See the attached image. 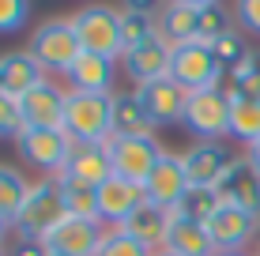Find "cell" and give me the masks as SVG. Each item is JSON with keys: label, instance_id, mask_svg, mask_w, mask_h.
I'll use <instances>...</instances> for the list:
<instances>
[{"label": "cell", "instance_id": "obj_11", "mask_svg": "<svg viewBox=\"0 0 260 256\" xmlns=\"http://www.w3.org/2000/svg\"><path fill=\"white\" fill-rule=\"evenodd\" d=\"M204 226H208V234H211L215 252H249V245H253L256 234H260V218L249 215V211H241V207H230V204H222Z\"/></svg>", "mask_w": 260, "mask_h": 256}, {"label": "cell", "instance_id": "obj_24", "mask_svg": "<svg viewBox=\"0 0 260 256\" xmlns=\"http://www.w3.org/2000/svg\"><path fill=\"white\" fill-rule=\"evenodd\" d=\"M121 230L132 234L136 241H143L147 249L158 252V249H166V237H170V211H162L158 204H151V200H147V204H143L136 215L121 226Z\"/></svg>", "mask_w": 260, "mask_h": 256}, {"label": "cell", "instance_id": "obj_42", "mask_svg": "<svg viewBox=\"0 0 260 256\" xmlns=\"http://www.w3.org/2000/svg\"><path fill=\"white\" fill-rule=\"evenodd\" d=\"M256 252H260V234H256Z\"/></svg>", "mask_w": 260, "mask_h": 256}, {"label": "cell", "instance_id": "obj_12", "mask_svg": "<svg viewBox=\"0 0 260 256\" xmlns=\"http://www.w3.org/2000/svg\"><path fill=\"white\" fill-rule=\"evenodd\" d=\"M64 109H68V91L57 79H42L34 91H26L19 98L23 128H64Z\"/></svg>", "mask_w": 260, "mask_h": 256}, {"label": "cell", "instance_id": "obj_43", "mask_svg": "<svg viewBox=\"0 0 260 256\" xmlns=\"http://www.w3.org/2000/svg\"><path fill=\"white\" fill-rule=\"evenodd\" d=\"M0 91H4V83H0Z\"/></svg>", "mask_w": 260, "mask_h": 256}, {"label": "cell", "instance_id": "obj_23", "mask_svg": "<svg viewBox=\"0 0 260 256\" xmlns=\"http://www.w3.org/2000/svg\"><path fill=\"white\" fill-rule=\"evenodd\" d=\"M151 38H158V8L124 4L121 8V46H124V53L147 46Z\"/></svg>", "mask_w": 260, "mask_h": 256}, {"label": "cell", "instance_id": "obj_40", "mask_svg": "<svg viewBox=\"0 0 260 256\" xmlns=\"http://www.w3.org/2000/svg\"><path fill=\"white\" fill-rule=\"evenodd\" d=\"M155 256H177V252H170V249H158V252H155Z\"/></svg>", "mask_w": 260, "mask_h": 256}, {"label": "cell", "instance_id": "obj_41", "mask_svg": "<svg viewBox=\"0 0 260 256\" xmlns=\"http://www.w3.org/2000/svg\"><path fill=\"white\" fill-rule=\"evenodd\" d=\"M0 256H8V245H0Z\"/></svg>", "mask_w": 260, "mask_h": 256}, {"label": "cell", "instance_id": "obj_16", "mask_svg": "<svg viewBox=\"0 0 260 256\" xmlns=\"http://www.w3.org/2000/svg\"><path fill=\"white\" fill-rule=\"evenodd\" d=\"M170 64H174V46L162 42V38H151L147 46H140V49H132V53H124V57H121L124 76H128L136 87L155 83V79H166L170 76Z\"/></svg>", "mask_w": 260, "mask_h": 256}, {"label": "cell", "instance_id": "obj_6", "mask_svg": "<svg viewBox=\"0 0 260 256\" xmlns=\"http://www.w3.org/2000/svg\"><path fill=\"white\" fill-rule=\"evenodd\" d=\"M76 34L83 42V53H98V57H124L121 46V8L110 4H87L72 15Z\"/></svg>", "mask_w": 260, "mask_h": 256}, {"label": "cell", "instance_id": "obj_8", "mask_svg": "<svg viewBox=\"0 0 260 256\" xmlns=\"http://www.w3.org/2000/svg\"><path fill=\"white\" fill-rule=\"evenodd\" d=\"M110 158H113V173L117 177L147 185L151 170L162 158V143L155 136H113L110 139Z\"/></svg>", "mask_w": 260, "mask_h": 256}, {"label": "cell", "instance_id": "obj_30", "mask_svg": "<svg viewBox=\"0 0 260 256\" xmlns=\"http://www.w3.org/2000/svg\"><path fill=\"white\" fill-rule=\"evenodd\" d=\"M230 15H226V8L222 4H215V0H204V8H200V34H196V42H204V46H215V42L222 38V34L230 30Z\"/></svg>", "mask_w": 260, "mask_h": 256}, {"label": "cell", "instance_id": "obj_7", "mask_svg": "<svg viewBox=\"0 0 260 256\" xmlns=\"http://www.w3.org/2000/svg\"><path fill=\"white\" fill-rule=\"evenodd\" d=\"M222 60L215 57V46H204V42H185V46H174V64H170V79L181 83L189 94L208 91V87H222Z\"/></svg>", "mask_w": 260, "mask_h": 256}, {"label": "cell", "instance_id": "obj_33", "mask_svg": "<svg viewBox=\"0 0 260 256\" xmlns=\"http://www.w3.org/2000/svg\"><path fill=\"white\" fill-rule=\"evenodd\" d=\"M30 19V4L26 0H0V34H15Z\"/></svg>", "mask_w": 260, "mask_h": 256}, {"label": "cell", "instance_id": "obj_28", "mask_svg": "<svg viewBox=\"0 0 260 256\" xmlns=\"http://www.w3.org/2000/svg\"><path fill=\"white\" fill-rule=\"evenodd\" d=\"M26 192H30V181H26L15 166L0 162V215H8L15 223V215H19Z\"/></svg>", "mask_w": 260, "mask_h": 256}, {"label": "cell", "instance_id": "obj_31", "mask_svg": "<svg viewBox=\"0 0 260 256\" xmlns=\"http://www.w3.org/2000/svg\"><path fill=\"white\" fill-rule=\"evenodd\" d=\"M98 256H155V249H147V245L136 241L132 234H124L121 226H110V230H106L102 249H98Z\"/></svg>", "mask_w": 260, "mask_h": 256}, {"label": "cell", "instance_id": "obj_26", "mask_svg": "<svg viewBox=\"0 0 260 256\" xmlns=\"http://www.w3.org/2000/svg\"><path fill=\"white\" fill-rule=\"evenodd\" d=\"M230 139L245 147L260 139V98H245V94L230 91Z\"/></svg>", "mask_w": 260, "mask_h": 256}, {"label": "cell", "instance_id": "obj_4", "mask_svg": "<svg viewBox=\"0 0 260 256\" xmlns=\"http://www.w3.org/2000/svg\"><path fill=\"white\" fill-rule=\"evenodd\" d=\"M185 128L192 143H222L230 136V87H208L189 94Z\"/></svg>", "mask_w": 260, "mask_h": 256}, {"label": "cell", "instance_id": "obj_9", "mask_svg": "<svg viewBox=\"0 0 260 256\" xmlns=\"http://www.w3.org/2000/svg\"><path fill=\"white\" fill-rule=\"evenodd\" d=\"M189 189H192V181H189V170H185V155L162 151L158 166L151 170L147 185H143L147 200H151V204H158L162 211H177V207H181V200L189 196Z\"/></svg>", "mask_w": 260, "mask_h": 256}, {"label": "cell", "instance_id": "obj_44", "mask_svg": "<svg viewBox=\"0 0 260 256\" xmlns=\"http://www.w3.org/2000/svg\"><path fill=\"white\" fill-rule=\"evenodd\" d=\"M256 256H260V252H256Z\"/></svg>", "mask_w": 260, "mask_h": 256}, {"label": "cell", "instance_id": "obj_10", "mask_svg": "<svg viewBox=\"0 0 260 256\" xmlns=\"http://www.w3.org/2000/svg\"><path fill=\"white\" fill-rule=\"evenodd\" d=\"M136 91L140 105L147 109L151 125L155 128H170V125H185V109H189V91L174 79H155V83H143V87H132Z\"/></svg>", "mask_w": 260, "mask_h": 256}, {"label": "cell", "instance_id": "obj_13", "mask_svg": "<svg viewBox=\"0 0 260 256\" xmlns=\"http://www.w3.org/2000/svg\"><path fill=\"white\" fill-rule=\"evenodd\" d=\"M106 230L110 226H102L98 218H72L68 215L46 237V245H49L53 256H98V249L106 241Z\"/></svg>", "mask_w": 260, "mask_h": 256}, {"label": "cell", "instance_id": "obj_25", "mask_svg": "<svg viewBox=\"0 0 260 256\" xmlns=\"http://www.w3.org/2000/svg\"><path fill=\"white\" fill-rule=\"evenodd\" d=\"M155 125H151L147 109L140 105L136 91L113 94V136H155Z\"/></svg>", "mask_w": 260, "mask_h": 256}, {"label": "cell", "instance_id": "obj_15", "mask_svg": "<svg viewBox=\"0 0 260 256\" xmlns=\"http://www.w3.org/2000/svg\"><path fill=\"white\" fill-rule=\"evenodd\" d=\"M234 155L226 143H192L185 151V170L196 189H219V181L230 173Z\"/></svg>", "mask_w": 260, "mask_h": 256}, {"label": "cell", "instance_id": "obj_35", "mask_svg": "<svg viewBox=\"0 0 260 256\" xmlns=\"http://www.w3.org/2000/svg\"><path fill=\"white\" fill-rule=\"evenodd\" d=\"M234 19L241 34H256L260 38V0H241L234 4Z\"/></svg>", "mask_w": 260, "mask_h": 256}, {"label": "cell", "instance_id": "obj_19", "mask_svg": "<svg viewBox=\"0 0 260 256\" xmlns=\"http://www.w3.org/2000/svg\"><path fill=\"white\" fill-rule=\"evenodd\" d=\"M68 177L91 185V189H102L106 181L113 177V158H110V143H76L72 147V158L64 166Z\"/></svg>", "mask_w": 260, "mask_h": 256}, {"label": "cell", "instance_id": "obj_20", "mask_svg": "<svg viewBox=\"0 0 260 256\" xmlns=\"http://www.w3.org/2000/svg\"><path fill=\"white\" fill-rule=\"evenodd\" d=\"M68 91H87V94H113V79H117V60L98 57V53H83L76 68L64 76Z\"/></svg>", "mask_w": 260, "mask_h": 256}, {"label": "cell", "instance_id": "obj_21", "mask_svg": "<svg viewBox=\"0 0 260 256\" xmlns=\"http://www.w3.org/2000/svg\"><path fill=\"white\" fill-rule=\"evenodd\" d=\"M42 79H49V76H46V68L30 57V49L0 53V83H4V91L12 94V98H23V94L34 91Z\"/></svg>", "mask_w": 260, "mask_h": 256}, {"label": "cell", "instance_id": "obj_5", "mask_svg": "<svg viewBox=\"0 0 260 256\" xmlns=\"http://www.w3.org/2000/svg\"><path fill=\"white\" fill-rule=\"evenodd\" d=\"M15 147H19L23 162L34 166L42 177H60L76 143L64 128H23L15 136Z\"/></svg>", "mask_w": 260, "mask_h": 256}, {"label": "cell", "instance_id": "obj_34", "mask_svg": "<svg viewBox=\"0 0 260 256\" xmlns=\"http://www.w3.org/2000/svg\"><path fill=\"white\" fill-rule=\"evenodd\" d=\"M23 117H19V98H12L8 91H0V136H19Z\"/></svg>", "mask_w": 260, "mask_h": 256}, {"label": "cell", "instance_id": "obj_38", "mask_svg": "<svg viewBox=\"0 0 260 256\" xmlns=\"http://www.w3.org/2000/svg\"><path fill=\"white\" fill-rule=\"evenodd\" d=\"M245 158H249V162H253L256 170H260V139H256L253 147H245Z\"/></svg>", "mask_w": 260, "mask_h": 256}, {"label": "cell", "instance_id": "obj_36", "mask_svg": "<svg viewBox=\"0 0 260 256\" xmlns=\"http://www.w3.org/2000/svg\"><path fill=\"white\" fill-rule=\"evenodd\" d=\"M8 256H53V252H49V245L42 241V237H23V234H15V241L8 245Z\"/></svg>", "mask_w": 260, "mask_h": 256}, {"label": "cell", "instance_id": "obj_2", "mask_svg": "<svg viewBox=\"0 0 260 256\" xmlns=\"http://www.w3.org/2000/svg\"><path fill=\"white\" fill-rule=\"evenodd\" d=\"M64 132L72 143H110L113 139V94L68 91Z\"/></svg>", "mask_w": 260, "mask_h": 256}, {"label": "cell", "instance_id": "obj_14", "mask_svg": "<svg viewBox=\"0 0 260 256\" xmlns=\"http://www.w3.org/2000/svg\"><path fill=\"white\" fill-rule=\"evenodd\" d=\"M143 204H147L143 185L124 181V177L113 173V177L98 189V223H102V226H124Z\"/></svg>", "mask_w": 260, "mask_h": 256}, {"label": "cell", "instance_id": "obj_3", "mask_svg": "<svg viewBox=\"0 0 260 256\" xmlns=\"http://www.w3.org/2000/svg\"><path fill=\"white\" fill-rule=\"evenodd\" d=\"M64 218H68V207H64L57 177H38V181H30V192H26L19 215H15V234L46 241Z\"/></svg>", "mask_w": 260, "mask_h": 256}, {"label": "cell", "instance_id": "obj_37", "mask_svg": "<svg viewBox=\"0 0 260 256\" xmlns=\"http://www.w3.org/2000/svg\"><path fill=\"white\" fill-rule=\"evenodd\" d=\"M12 230H15V223L8 215H0V245H8V237H12Z\"/></svg>", "mask_w": 260, "mask_h": 256}, {"label": "cell", "instance_id": "obj_17", "mask_svg": "<svg viewBox=\"0 0 260 256\" xmlns=\"http://www.w3.org/2000/svg\"><path fill=\"white\" fill-rule=\"evenodd\" d=\"M219 196H222V204L241 207L260 218V170L249 158H234L230 173L219 181Z\"/></svg>", "mask_w": 260, "mask_h": 256}, {"label": "cell", "instance_id": "obj_29", "mask_svg": "<svg viewBox=\"0 0 260 256\" xmlns=\"http://www.w3.org/2000/svg\"><path fill=\"white\" fill-rule=\"evenodd\" d=\"M222 207V196H219V189H189V196L181 200V207H177V215H185V218H196V223H208V218L215 215V211Z\"/></svg>", "mask_w": 260, "mask_h": 256}, {"label": "cell", "instance_id": "obj_18", "mask_svg": "<svg viewBox=\"0 0 260 256\" xmlns=\"http://www.w3.org/2000/svg\"><path fill=\"white\" fill-rule=\"evenodd\" d=\"M200 8H204V0H170L166 8H158V38L170 42V46L196 42V34H200Z\"/></svg>", "mask_w": 260, "mask_h": 256}, {"label": "cell", "instance_id": "obj_22", "mask_svg": "<svg viewBox=\"0 0 260 256\" xmlns=\"http://www.w3.org/2000/svg\"><path fill=\"white\" fill-rule=\"evenodd\" d=\"M166 249L177 256H215L211 234L204 223L196 218H185L177 211H170V237H166Z\"/></svg>", "mask_w": 260, "mask_h": 256}, {"label": "cell", "instance_id": "obj_32", "mask_svg": "<svg viewBox=\"0 0 260 256\" xmlns=\"http://www.w3.org/2000/svg\"><path fill=\"white\" fill-rule=\"evenodd\" d=\"M249 53H253V46L245 42V34H241L238 26H230V30L222 34L219 42H215V57L222 60V68H226V72H230V68H238L241 60L249 57Z\"/></svg>", "mask_w": 260, "mask_h": 256}, {"label": "cell", "instance_id": "obj_27", "mask_svg": "<svg viewBox=\"0 0 260 256\" xmlns=\"http://www.w3.org/2000/svg\"><path fill=\"white\" fill-rule=\"evenodd\" d=\"M57 185H60V196H64V207L72 218H98V189L68 177V173H60Z\"/></svg>", "mask_w": 260, "mask_h": 256}, {"label": "cell", "instance_id": "obj_39", "mask_svg": "<svg viewBox=\"0 0 260 256\" xmlns=\"http://www.w3.org/2000/svg\"><path fill=\"white\" fill-rule=\"evenodd\" d=\"M215 256H256V252H215Z\"/></svg>", "mask_w": 260, "mask_h": 256}, {"label": "cell", "instance_id": "obj_1", "mask_svg": "<svg viewBox=\"0 0 260 256\" xmlns=\"http://www.w3.org/2000/svg\"><path fill=\"white\" fill-rule=\"evenodd\" d=\"M30 57L46 68V76H68L76 68V60L83 57V42L76 34L72 15H53L42 26H34L30 42H26Z\"/></svg>", "mask_w": 260, "mask_h": 256}]
</instances>
